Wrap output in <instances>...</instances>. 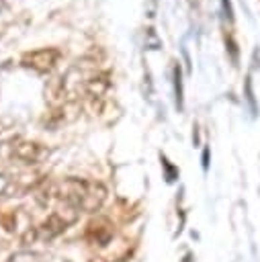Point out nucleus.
Returning a JSON list of instances; mask_svg holds the SVG:
<instances>
[{"label":"nucleus","mask_w":260,"mask_h":262,"mask_svg":"<svg viewBox=\"0 0 260 262\" xmlns=\"http://www.w3.org/2000/svg\"><path fill=\"white\" fill-rule=\"evenodd\" d=\"M53 188L57 203L72 205L74 209L84 213H96L106 201V186L98 180L70 176L59 182H53Z\"/></svg>","instance_id":"obj_1"},{"label":"nucleus","mask_w":260,"mask_h":262,"mask_svg":"<svg viewBox=\"0 0 260 262\" xmlns=\"http://www.w3.org/2000/svg\"><path fill=\"white\" fill-rule=\"evenodd\" d=\"M78 215H80L78 209H74L72 205H66V203H59V207L55 211H51L37 225V235L43 239H53L59 233H63L70 225H74L78 221Z\"/></svg>","instance_id":"obj_2"},{"label":"nucleus","mask_w":260,"mask_h":262,"mask_svg":"<svg viewBox=\"0 0 260 262\" xmlns=\"http://www.w3.org/2000/svg\"><path fill=\"white\" fill-rule=\"evenodd\" d=\"M59 57H61V51L59 49H55V47H43V49L27 51L23 55L20 63L25 68H31V70L39 72V74H47V72H51L57 66Z\"/></svg>","instance_id":"obj_3"},{"label":"nucleus","mask_w":260,"mask_h":262,"mask_svg":"<svg viewBox=\"0 0 260 262\" xmlns=\"http://www.w3.org/2000/svg\"><path fill=\"white\" fill-rule=\"evenodd\" d=\"M10 156L23 164H39L49 156V147L39 141H16L10 149Z\"/></svg>","instance_id":"obj_4"},{"label":"nucleus","mask_w":260,"mask_h":262,"mask_svg":"<svg viewBox=\"0 0 260 262\" xmlns=\"http://www.w3.org/2000/svg\"><path fill=\"white\" fill-rule=\"evenodd\" d=\"M113 237V225L106 219H96L86 229V239L92 246H106Z\"/></svg>","instance_id":"obj_5"},{"label":"nucleus","mask_w":260,"mask_h":262,"mask_svg":"<svg viewBox=\"0 0 260 262\" xmlns=\"http://www.w3.org/2000/svg\"><path fill=\"white\" fill-rule=\"evenodd\" d=\"M109 88H111V74H109V72L94 74V76H90V78L84 82V90H86V94H88L92 100L102 98Z\"/></svg>","instance_id":"obj_6"},{"label":"nucleus","mask_w":260,"mask_h":262,"mask_svg":"<svg viewBox=\"0 0 260 262\" xmlns=\"http://www.w3.org/2000/svg\"><path fill=\"white\" fill-rule=\"evenodd\" d=\"M45 94L51 104H59L66 98V78H55L45 86Z\"/></svg>","instance_id":"obj_7"},{"label":"nucleus","mask_w":260,"mask_h":262,"mask_svg":"<svg viewBox=\"0 0 260 262\" xmlns=\"http://www.w3.org/2000/svg\"><path fill=\"white\" fill-rule=\"evenodd\" d=\"M6 262H43V256L33 250H20V252L10 254V258Z\"/></svg>","instance_id":"obj_8"},{"label":"nucleus","mask_w":260,"mask_h":262,"mask_svg":"<svg viewBox=\"0 0 260 262\" xmlns=\"http://www.w3.org/2000/svg\"><path fill=\"white\" fill-rule=\"evenodd\" d=\"M174 96H176V106L182 108V78L178 66H174Z\"/></svg>","instance_id":"obj_9"},{"label":"nucleus","mask_w":260,"mask_h":262,"mask_svg":"<svg viewBox=\"0 0 260 262\" xmlns=\"http://www.w3.org/2000/svg\"><path fill=\"white\" fill-rule=\"evenodd\" d=\"M162 168H164V172H166V180H168V182H174V180L178 178V168L172 166L164 156H162Z\"/></svg>","instance_id":"obj_10"},{"label":"nucleus","mask_w":260,"mask_h":262,"mask_svg":"<svg viewBox=\"0 0 260 262\" xmlns=\"http://www.w3.org/2000/svg\"><path fill=\"white\" fill-rule=\"evenodd\" d=\"M246 96H248V100H250V104H252V111H254V115H256V102H254V92H252V82H250V80L246 82Z\"/></svg>","instance_id":"obj_11"},{"label":"nucleus","mask_w":260,"mask_h":262,"mask_svg":"<svg viewBox=\"0 0 260 262\" xmlns=\"http://www.w3.org/2000/svg\"><path fill=\"white\" fill-rule=\"evenodd\" d=\"M221 4H223V10L227 12L225 16H227V18L231 20V18H233V14H231V4H229V0H221Z\"/></svg>","instance_id":"obj_12"},{"label":"nucleus","mask_w":260,"mask_h":262,"mask_svg":"<svg viewBox=\"0 0 260 262\" xmlns=\"http://www.w3.org/2000/svg\"><path fill=\"white\" fill-rule=\"evenodd\" d=\"M207 168H209V147L203 149V170H207Z\"/></svg>","instance_id":"obj_13"},{"label":"nucleus","mask_w":260,"mask_h":262,"mask_svg":"<svg viewBox=\"0 0 260 262\" xmlns=\"http://www.w3.org/2000/svg\"><path fill=\"white\" fill-rule=\"evenodd\" d=\"M182 262H192V254H190V252H188V254H186V256H184V258H182Z\"/></svg>","instance_id":"obj_14"},{"label":"nucleus","mask_w":260,"mask_h":262,"mask_svg":"<svg viewBox=\"0 0 260 262\" xmlns=\"http://www.w3.org/2000/svg\"><path fill=\"white\" fill-rule=\"evenodd\" d=\"M90 262H104L102 258H94V260H90Z\"/></svg>","instance_id":"obj_15"}]
</instances>
